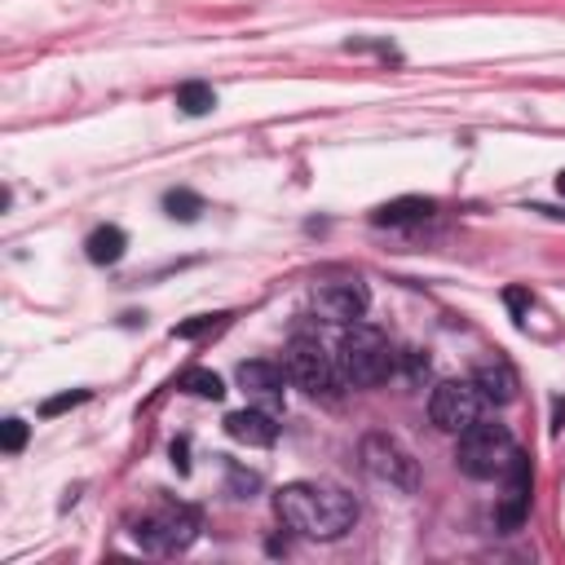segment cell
I'll list each match as a JSON object with an SVG mask.
<instances>
[{"instance_id": "14", "label": "cell", "mask_w": 565, "mask_h": 565, "mask_svg": "<svg viewBox=\"0 0 565 565\" xmlns=\"http://www.w3.org/2000/svg\"><path fill=\"white\" fill-rule=\"evenodd\" d=\"M428 212H433V199H393V203H384L380 212H375V225H411V221H428Z\"/></svg>"}, {"instance_id": "2", "label": "cell", "mask_w": 565, "mask_h": 565, "mask_svg": "<svg viewBox=\"0 0 565 565\" xmlns=\"http://www.w3.org/2000/svg\"><path fill=\"white\" fill-rule=\"evenodd\" d=\"M282 366H287V380H291L300 393L322 397V402H335L340 388L349 384L344 371H340V358L327 353V344L313 340V335H291L287 349H282Z\"/></svg>"}, {"instance_id": "9", "label": "cell", "mask_w": 565, "mask_h": 565, "mask_svg": "<svg viewBox=\"0 0 565 565\" xmlns=\"http://www.w3.org/2000/svg\"><path fill=\"white\" fill-rule=\"evenodd\" d=\"M503 481V494H499V525L503 530H516L521 521H525V512H530V459L516 450V459L508 463V472L499 477Z\"/></svg>"}, {"instance_id": "8", "label": "cell", "mask_w": 565, "mask_h": 565, "mask_svg": "<svg viewBox=\"0 0 565 565\" xmlns=\"http://www.w3.org/2000/svg\"><path fill=\"white\" fill-rule=\"evenodd\" d=\"M371 305V291L362 278H327L313 287V309L327 318V322H358Z\"/></svg>"}, {"instance_id": "21", "label": "cell", "mask_w": 565, "mask_h": 565, "mask_svg": "<svg viewBox=\"0 0 565 565\" xmlns=\"http://www.w3.org/2000/svg\"><path fill=\"white\" fill-rule=\"evenodd\" d=\"M508 305L521 313V309H530V296H525V291H508Z\"/></svg>"}, {"instance_id": "6", "label": "cell", "mask_w": 565, "mask_h": 565, "mask_svg": "<svg viewBox=\"0 0 565 565\" xmlns=\"http://www.w3.org/2000/svg\"><path fill=\"white\" fill-rule=\"evenodd\" d=\"M132 539L146 552H159V556L185 552L199 539V508H190V503H159L154 512H146L132 525Z\"/></svg>"}, {"instance_id": "11", "label": "cell", "mask_w": 565, "mask_h": 565, "mask_svg": "<svg viewBox=\"0 0 565 565\" xmlns=\"http://www.w3.org/2000/svg\"><path fill=\"white\" fill-rule=\"evenodd\" d=\"M472 380H477V388H481V397H486L490 406H508V402H516L521 380H516V371H512L508 358H486V362H477Z\"/></svg>"}, {"instance_id": "20", "label": "cell", "mask_w": 565, "mask_h": 565, "mask_svg": "<svg viewBox=\"0 0 565 565\" xmlns=\"http://www.w3.org/2000/svg\"><path fill=\"white\" fill-rule=\"evenodd\" d=\"M84 397H88V393H84V388H75V393H62V397H49V402H44L40 411H44V415H57V411H71V406H79Z\"/></svg>"}, {"instance_id": "15", "label": "cell", "mask_w": 565, "mask_h": 565, "mask_svg": "<svg viewBox=\"0 0 565 565\" xmlns=\"http://www.w3.org/2000/svg\"><path fill=\"white\" fill-rule=\"evenodd\" d=\"M181 388L194 393V397H207V402H221V397H225L221 375H216V371H203V366H190V371L181 375Z\"/></svg>"}, {"instance_id": "17", "label": "cell", "mask_w": 565, "mask_h": 565, "mask_svg": "<svg viewBox=\"0 0 565 565\" xmlns=\"http://www.w3.org/2000/svg\"><path fill=\"white\" fill-rule=\"evenodd\" d=\"M163 207H168L172 221H194V216L203 212V199H199L194 190H168V194H163Z\"/></svg>"}, {"instance_id": "16", "label": "cell", "mask_w": 565, "mask_h": 565, "mask_svg": "<svg viewBox=\"0 0 565 565\" xmlns=\"http://www.w3.org/2000/svg\"><path fill=\"white\" fill-rule=\"evenodd\" d=\"M177 106H181L185 115H207V110L216 106V93H212L207 84H181V88H177Z\"/></svg>"}, {"instance_id": "7", "label": "cell", "mask_w": 565, "mask_h": 565, "mask_svg": "<svg viewBox=\"0 0 565 565\" xmlns=\"http://www.w3.org/2000/svg\"><path fill=\"white\" fill-rule=\"evenodd\" d=\"M481 406H486V397H481L477 380H441L428 393V419L441 433H455V437L481 419Z\"/></svg>"}, {"instance_id": "12", "label": "cell", "mask_w": 565, "mask_h": 565, "mask_svg": "<svg viewBox=\"0 0 565 565\" xmlns=\"http://www.w3.org/2000/svg\"><path fill=\"white\" fill-rule=\"evenodd\" d=\"M225 433L243 446H274L278 441V424L265 406H247V411H230L225 415Z\"/></svg>"}, {"instance_id": "4", "label": "cell", "mask_w": 565, "mask_h": 565, "mask_svg": "<svg viewBox=\"0 0 565 565\" xmlns=\"http://www.w3.org/2000/svg\"><path fill=\"white\" fill-rule=\"evenodd\" d=\"M512 459H516V441H512V433H508L503 424L477 419L472 428L459 433L455 463H459V472H468L472 481H499Z\"/></svg>"}, {"instance_id": "10", "label": "cell", "mask_w": 565, "mask_h": 565, "mask_svg": "<svg viewBox=\"0 0 565 565\" xmlns=\"http://www.w3.org/2000/svg\"><path fill=\"white\" fill-rule=\"evenodd\" d=\"M238 384L243 393H252L265 411L282 402V388H287V366L282 362H269V358H252L238 366Z\"/></svg>"}, {"instance_id": "5", "label": "cell", "mask_w": 565, "mask_h": 565, "mask_svg": "<svg viewBox=\"0 0 565 565\" xmlns=\"http://www.w3.org/2000/svg\"><path fill=\"white\" fill-rule=\"evenodd\" d=\"M358 459H362V472H366L371 481H380V486H388V490H402V494L419 490V463H415V455H411L397 437H388V433H366L362 446H358Z\"/></svg>"}, {"instance_id": "3", "label": "cell", "mask_w": 565, "mask_h": 565, "mask_svg": "<svg viewBox=\"0 0 565 565\" xmlns=\"http://www.w3.org/2000/svg\"><path fill=\"white\" fill-rule=\"evenodd\" d=\"M335 358H340L344 380L358 384V388L384 384V380L393 375V366H397V353L388 349L384 331H375V327H366V322H349V327H344Z\"/></svg>"}, {"instance_id": "13", "label": "cell", "mask_w": 565, "mask_h": 565, "mask_svg": "<svg viewBox=\"0 0 565 565\" xmlns=\"http://www.w3.org/2000/svg\"><path fill=\"white\" fill-rule=\"evenodd\" d=\"M84 247H88V260L93 265H115L124 256V247H128V234L119 225H97Z\"/></svg>"}, {"instance_id": "18", "label": "cell", "mask_w": 565, "mask_h": 565, "mask_svg": "<svg viewBox=\"0 0 565 565\" xmlns=\"http://www.w3.org/2000/svg\"><path fill=\"white\" fill-rule=\"evenodd\" d=\"M221 322V313H203V318H190V322H177L172 327V335H181V340H194V335H203V331H212Z\"/></svg>"}, {"instance_id": "1", "label": "cell", "mask_w": 565, "mask_h": 565, "mask_svg": "<svg viewBox=\"0 0 565 565\" xmlns=\"http://www.w3.org/2000/svg\"><path fill=\"white\" fill-rule=\"evenodd\" d=\"M274 512L305 539H340L358 521V499L331 481H291L274 494Z\"/></svg>"}, {"instance_id": "22", "label": "cell", "mask_w": 565, "mask_h": 565, "mask_svg": "<svg viewBox=\"0 0 565 565\" xmlns=\"http://www.w3.org/2000/svg\"><path fill=\"white\" fill-rule=\"evenodd\" d=\"M556 190H561V199H565V168H561V177H556Z\"/></svg>"}, {"instance_id": "19", "label": "cell", "mask_w": 565, "mask_h": 565, "mask_svg": "<svg viewBox=\"0 0 565 565\" xmlns=\"http://www.w3.org/2000/svg\"><path fill=\"white\" fill-rule=\"evenodd\" d=\"M22 446H26V424L22 419H4V450L18 455Z\"/></svg>"}]
</instances>
